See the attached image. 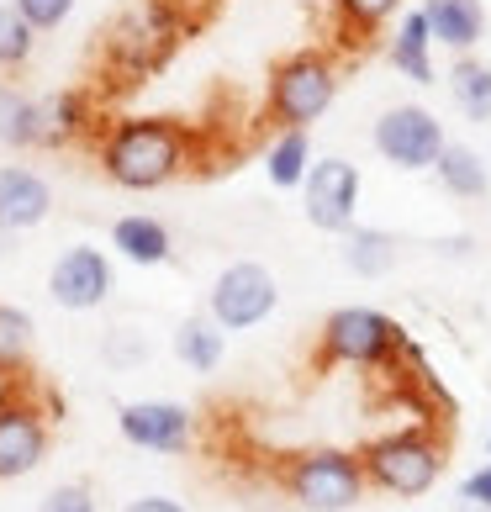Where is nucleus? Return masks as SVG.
Wrapping results in <instances>:
<instances>
[{
	"label": "nucleus",
	"instance_id": "f257e3e1",
	"mask_svg": "<svg viewBox=\"0 0 491 512\" xmlns=\"http://www.w3.org/2000/svg\"><path fill=\"white\" fill-rule=\"evenodd\" d=\"M196 138L175 117H122L101 138V175L122 191H164L191 169Z\"/></svg>",
	"mask_w": 491,
	"mask_h": 512
},
{
	"label": "nucleus",
	"instance_id": "f03ea898",
	"mask_svg": "<svg viewBox=\"0 0 491 512\" xmlns=\"http://www.w3.org/2000/svg\"><path fill=\"white\" fill-rule=\"evenodd\" d=\"M191 0H127L117 22L106 27V64L122 80H143V74L164 69L175 48L191 32Z\"/></svg>",
	"mask_w": 491,
	"mask_h": 512
},
{
	"label": "nucleus",
	"instance_id": "7ed1b4c3",
	"mask_svg": "<svg viewBox=\"0 0 491 512\" xmlns=\"http://www.w3.org/2000/svg\"><path fill=\"white\" fill-rule=\"evenodd\" d=\"M412 338L396 317L381 307H338L317 328V365H344V370H396L407 365Z\"/></svg>",
	"mask_w": 491,
	"mask_h": 512
},
{
	"label": "nucleus",
	"instance_id": "20e7f679",
	"mask_svg": "<svg viewBox=\"0 0 491 512\" xmlns=\"http://www.w3.org/2000/svg\"><path fill=\"white\" fill-rule=\"evenodd\" d=\"M338 53L333 48H296L270 69L264 85V117L275 127H317L338 101Z\"/></svg>",
	"mask_w": 491,
	"mask_h": 512
},
{
	"label": "nucleus",
	"instance_id": "39448f33",
	"mask_svg": "<svg viewBox=\"0 0 491 512\" xmlns=\"http://www.w3.org/2000/svg\"><path fill=\"white\" fill-rule=\"evenodd\" d=\"M370 491H386L396 502H418L444 481V439L433 428H396L360 449Z\"/></svg>",
	"mask_w": 491,
	"mask_h": 512
},
{
	"label": "nucleus",
	"instance_id": "423d86ee",
	"mask_svg": "<svg viewBox=\"0 0 491 512\" xmlns=\"http://www.w3.org/2000/svg\"><path fill=\"white\" fill-rule=\"evenodd\" d=\"M280 486L286 497L301 507V512H354L370 491V476H365V460L354 449H307L280 470Z\"/></svg>",
	"mask_w": 491,
	"mask_h": 512
},
{
	"label": "nucleus",
	"instance_id": "0eeeda50",
	"mask_svg": "<svg viewBox=\"0 0 491 512\" xmlns=\"http://www.w3.org/2000/svg\"><path fill=\"white\" fill-rule=\"evenodd\" d=\"M280 307V280L259 259H233L206 291V317L228 333H249Z\"/></svg>",
	"mask_w": 491,
	"mask_h": 512
},
{
	"label": "nucleus",
	"instance_id": "6e6552de",
	"mask_svg": "<svg viewBox=\"0 0 491 512\" xmlns=\"http://www.w3.org/2000/svg\"><path fill=\"white\" fill-rule=\"evenodd\" d=\"M370 143L375 154H381L391 169H407V175H418V169H433L444 154V122L433 117L428 106L418 101H402V106H386L381 117L370 127Z\"/></svg>",
	"mask_w": 491,
	"mask_h": 512
},
{
	"label": "nucleus",
	"instance_id": "1a4fd4ad",
	"mask_svg": "<svg viewBox=\"0 0 491 512\" xmlns=\"http://www.w3.org/2000/svg\"><path fill=\"white\" fill-rule=\"evenodd\" d=\"M301 206H307V222L317 233H338L344 238L354 222H360V164L349 159H317L307 185H301Z\"/></svg>",
	"mask_w": 491,
	"mask_h": 512
},
{
	"label": "nucleus",
	"instance_id": "9d476101",
	"mask_svg": "<svg viewBox=\"0 0 491 512\" xmlns=\"http://www.w3.org/2000/svg\"><path fill=\"white\" fill-rule=\"evenodd\" d=\"M48 296L59 301L64 312H96L111 296V259L101 249H90V243H74V249H64L53 259Z\"/></svg>",
	"mask_w": 491,
	"mask_h": 512
},
{
	"label": "nucleus",
	"instance_id": "9b49d317",
	"mask_svg": "<svg viewBox=\"0 0 491 512\" xmlns=\"http://www.w3.org/2000/svg\"><path fill=\"white\" fill-rule=\"evenodd\" d=\"M117 428L132 449L148 454H185L196 433V417L185 402H127L117 412Z\"/></svg>",
	"mask_w": 491,
	"mask_h": 512
},
{
	"label": "nucleus",
	"instance_id": "f8f14e48",
	"mask_svg": "<svg viewBox=\"0 0 491 512\" xmlns=\"http://www.w3.org/2000/svg\"><path fill=\"white\" fill-rule=\"evenodd\" d=\"M48 454V423L27 402H0V481H22Z\"/></svg>",
	"mask_w": 491,
	"mask_h": 512
},
{
	"label": "nucleus",
	"instance_id": "ddd939ff",
	"mask_svg": "<svg viewBox=\"0 0 491 512\" xmlns=\"http://www.w3.org/2000/svg\"><path fill=\"white\" fill-rule=\"evenodd\" d=\"M53 212L48 180L27 164H0V233H32Z\"/></svg>",
	"mask_w": 491,
	"mask_h": 512
},
{
	"label": "nucleus",
	"instance_id": "4468645a",
	"mask_svg": "<svg viewBox=\"0 0 491 512\" xmlns=\"http://www.w3.org/2000/svg\"><path fill=\"white\" fill-rule=\"evenodd\" d=\"M433 48H439V43H433V32H428L423 6H412V11L396 16L386 59H391V69L402 74V80H412V85H433V80H439V69H433Z\"/></svg>",
	"mask_w": 491,
	"mask_h": 512
},
{
	"label": "nucleus",
	"instance_id": "2eb2a0df",
	"mask_svg": "<svg viewBox=\"0 0 491 512\" xmlns=\"http://www.w3.org/2000/svg\"><path fill=\"white\" fill-rule=\"evenodd\" d=\"M423 16H428V32L433 43L460 53H476L481 37H486V6L481 0H423Z\"/></svg>",
	"mask_w": 491,
	"mask_h": 512
},
{
	"label": "nucleus",
	"instance_id": "dca6fc26",
	"mask_svg": "<svg viewBox=\"0 0 491 512\" xmlns=\"http://www.w3.org/2000/svg\"><path fill=\"white\" fill-rule=\"evenodd\" d=\"M312 127H275L270 148H264V180L275 191H301L312 175Z\"/></svg>",
	"mask_w": 491,
	"mask_h": 512
},
{
	"label": "nucleus",
	"instance_id": "f3484780",
	"mask_svg": "<svg viewBox=\"0 0 491 512\" xmlns=\"http://www.w3.org/2000/svg\"><path fill=\"white\" fill-rule=\"evenodd\" d=\"M111 249H117L127 264H143V270H154V264H169L175 254V238H169V227L148 212H132V217H117L111 222Z\"/></svg>",
	"mask_w": 491,
	"mask_h": 512
},
{
	"label": "nucleus",
	"instance_id": "a211bd4d",
	"mask_svg": "<svg viewBox=\"0 0 491 512\" xmlns=\"http://www.w3.org/2000/svg\"><path fill=\"white\" fill-rule=\"evenodd\" d=\"M396 16H402V0H333V37L338 48H360L381 37Z\"/></svg>",
	"mask_w": 491,
	"mask_h": 512
},
{
	"label": "nucleus",
	"instance_id": "6ab92c4d",
	"mask_svg": "<svg viewBox=\"0 0 491 512\" xmlns=\"http://www.w3.org/2000/svg\"><path fill=\"white\" fill-rule=\"evenodd\" d=\"M228 354V328H217L212 317H185L175 328V359L196 375H212Z\"/></svg>",
	"mask_w": 491,
	"mask_h": 512
},
{
	"label": "nucleus",
	"instance_id": "aec40b11",
	"mask_svg": "<svg viewBox=\"0 0 491 512\" xmlns=\"http://www.w3.org/2000/svg\"><path fill=\"white\" fill-rule=\"evenodd\" d=\"M433 175H439V185H444L449 196H460V201H481L486 185H491L486 159L476 154V148H465V143H444V154H439V164H433Z\"/></svg>",
	"mask_w": 491,
	"mask_h": 512
},
{
	"label": "nucleus",
	"instance_id": "412c9836",
	"mask_svg": "<svg viewBox=\"0 0 491 512\" xmlns=\"http://www.w3.org/2000/svg\"><path fill=\"white\" fill-rule=\"evenodd\" d=\"M0 143L6 148H43V101L0 85Z\"/></svg>",
	"mask_w": 491,
	"mask_h": 512
},
{
	"label": "nucleus",
	"instance_id": "4be33fe9",
	"mask_svg": "<svg viewBox=\"0 0 491 512\" xmlns=\"http://www.w3.org/2000/svg\"><path fill=\"white\" fill-rule=\"evenodd\" d=\"M449 96L470 122H491V64H481L476 53H460L449 64Z\"/></svg>",
	"mask_w": 491,
	"mask_h": 512
},
{
	"label": "nucleus",
	"instance_id": "5701e85b",
	"mask_svg": "<svg viewBox=\"0 0 491 512\" xmlns=\"http://www.w3.org/2000/svg\"><path fill=\"white\" fill-rule=\"evenodd\" d=\"M344 264H349L354 275H365V280L386 275L391 264H396V238L381 233V227H360V222H354L349 233H344Z\"/></svg>",
	"mask_w": 491,
	"mask_h": 512
},
{
	"label": "nucleus",
	"instance_id": "b1692460",
	"mask_svg": "<svg viewBox=\"0 0 491 512\" xmlns=\"http://www.w3.org/2000/svg\"><path fill=\"white\" fill-rule=\"evenodd\" d=\"M90 127V101L80 90H59V96H43V148H64Z\"/></svg>",
	"mask_w": 491,
	"mask_h": 512
},
{
	"label": "nucleus",
	"instance_id": "393cba45",
	"mask_svg": "<svg viewBox=\"0 0 491 512\" xmlns=\"http://www.w3.org/2000/svg\"><path fill=\"white\" fill-rule=\"evenodd\" d=\"M32 317L22 307H0V375L22 370L27 354H32Z\"/></svg>",
	"mask_w": 491,
	"mask_h": 512
},
{
	"label": "nucleus",
	"instance_id": "a878e982",
	"mask_svg": "<svg viewBox=\"0 0 491 512\" xmlns=\"http://www.w3.org/2000/svg\"><path fill=\"white\" fill-rule=\"evenodd\" d=\"M37 48V27L16 6H0V69H22Z\"/></svg>",
	"mask_w": 491,
	"mask_h": 512
},
{
	"label": "nucleus",
	"instance_id": "bb28decb",
	"mask_svg": "<svg viewBox=\"0 0 491 512\" xmlns=\"http://www.w3.org/2000/svg\"><path fill=\"white\" fill-rule=\"evenodd\" d=\"M11 6L22 11L37 32H53V27H64V22H69L74 0H11Z\"/></svg>",
	"mask_w": 491,
	"mask_h": 512
},
{
	"label": "nucleus",
	"instance_id": "cd10ccee",
	"mask_svg": "<svg viewBox=\"0 0 491 512\" xmlns=\"http://www.w3.org/2000/svg\"><path fill=\"white\" fill-rule=\"evenodd\" d=\"M37 512H96V497H90V486L69 481V486H53L43 502H37Z\"/></svg>",
	"mask_w": 491,
	"mask_h": 512
},
{
	"label": "nucleus",
	"instance_id": "c85d7f7f",
	"mask_svg": "<svg viewBox=\"0 0 491 512\" xmlns=\"http://www.w3.org/2000/svg\"><path fill=\"white\" fill-rule=\"evenodd\" d=\"M460 502H470V507H486V512H491V460H486L481 470H470V476L460 481Z\"/></svg>",
	"mask_w": 491,
	"mask_h": 512
},
{
	"label": "nucleus",
	"instance_id": "c756f323",
	"mask_svg": "<svg viewBox=\"0 0 491 512\" xmlns=\"http://www.w3.org/2000/svg\"><path fill=\"white\" fill-rule=\"evenodd\" d=\"M122 512H185V502H175V497H132Z\"/></svg>",
	"mask_w": 491,
	"mask_h": 512
},
{
	"label": "nucleus",
	"instance_id": "7c9ffc66",
	"mask_svg": "<svg viewBox=\"0 0 491 512\" xmlns=\"http://www.w3.org/2000/svg\"><path fill=\"white\" fill-rule=\"evenodd\" d=\"M460 512H486V507H470V502H460Z\"/></svg>",
	"mask_w": 491,
	"mask_h": 512
},
{
	"label": "nucleus",
	"instance_id": "2f4dec72",
	"mask_svg": "<svg viewBox=\"0 0 491 512\" xmlns=\"http://www.w3.org/2000/svg\"><path fill=\"white\" fill-rule=\"evenodd\" d=\"M486 460H491V433H486Z\"/></svg>",
	"mask_w": 491,
	"mask_h": 512
}]
</instances>
